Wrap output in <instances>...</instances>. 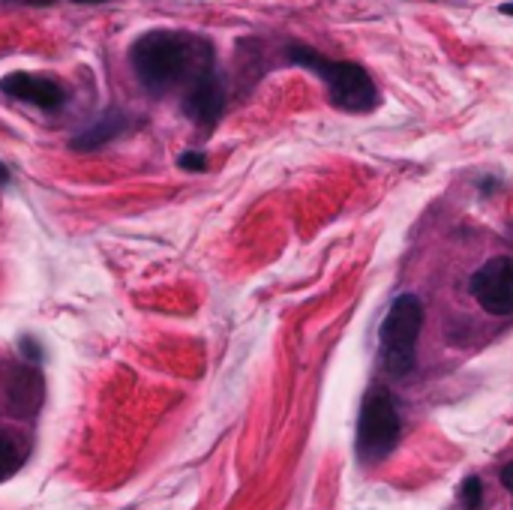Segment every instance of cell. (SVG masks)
<instances>
[{
  "label": "cell",
  "instance_id": "18",
  "mask_svg": "<svg viewBox=\"0 0 513 510\" xmlns=\"http://www.w3.org/2000/svg\"><path fill=\"white\" fill-rule=\"evenodd\" d=\"M75 6H100V4H112V0H73Z\"/></svg>",
  "mask_w": 513,
  "mask_h": 510
},
{
  "label": "cell",
  "instance_id": "10",
  "mask_svg": "<svg viewBox=\"0 0 513 510\" xmlns=\"http://www.w3.org/2000/svg\"><path fill=\"white\" fill-rule=\"evenodd\" d=\"M25 463H27L25 438H18L15 433H9V429H0V484L15 477Z\"/></svg>",
  "mask_w": 513,
  "mask_h": 510
},
{
  "label": "cell",
  "instance_id": "19",
  "mask_svg": "<svg viewBox=\"0 0 513 510\" xmlns=\"http://www.w3.org/2000/svg\"><path fill=\"white\" fill-rule=\"evenodd\" d=\"M501 13L513 18V0H510V4H501Z\"/></svg>",
  "mask_w": 513,
  "mask_h": 510
},
{
  "label": "cell",
  "instance_id": "14",
  "mask_svg": "<svg viewBox=\"0 0 513 510\" xmlns=\"http://www.w3.org/2000/svg\"><path fill=\"white\" fill-rule=\"evenodd\" d=\"M498 480H501V486L508 489V493L513 495V463H508L505 468L498 472Z\"/></svg>",
  "mask_w": 513,
  "mask_h": 510
},
{
  "label": "cell",
  "instance_id": "15",
  "mask_svg": "<svg viewBox=\"0 0 513 510\" xmlns=\"http://www.w3.org/2000/svg\"><path fill=\"white\" fill-rule=\"evenodd\" d=\"M478 186H480V192H483V195H492V192H496L498 186H501V181H498V178H489V174H487V178H480V181H478Z\"/></svg>",
  "mask_w": 513,
  "mask_h": 510
},
{
  "label": "cell",
  "instance_id": "20",
  "mask_svg": "<svg viewBox=\"0 0 513 510\" xmlns=\"http://www.w3.org/2000/svg\"><path fill=\"white\" fill-rule=\"evenodd\" d=\"M126 510H130V507H126Z\"/></svg>",
  "mask_w": 513,
  "mask_h": 510
},
{
  "label": "cell",
  "instance_id": "3",
  "mask_svg": "<svg viewBox=\"0 0 513 510\" xmlns=\"http://www.w3.org/2000/svg\"><path fill=\"white\" fill-rule=\"evenodd\" d=\"M423 328V300L418 294H400L393 298L388 316L379 330V360L384 372L406 378L418 364V337Z\"/></svg>",
  "mask_w": 513,
  "mask_h": 510
},
{
  "label": "cell",
  "instance_id": "11",
  "mask_svg": "<svg viewBox=\"0 0 513 510\" xmlns=\"http://www.w3.org/2000/svg\"><path fill=\"white\" fill-rule=\"evenodd\" d=\"M459 505L466 507V510H480L483 507V484H480L478 475H471V477L462 480V486H459Z\"/></svg>",
  "mask_w": 513,
  "mask_h": 510
},
{
  "label": "cell",
  "instance_id": "17",
  "mask_svg": "<svg viewBox=\"0 0 513 510\" xmlns=\"http://www.w3.org/2000/svg\"><path fill=\"white\" fill-rule=\"evenodd\" d=\"M9 183H13V172H9L6 162H0V190H6Z\"/></svg>",
  "mask_w": 513,
  "mask_h": 510
},
{
  "label": "cell",
  "instance_id": "5",
  "mask_svg": "<svg viewBox=\"0 0 513 510\" xmlns=\"http://www.w3.org/2000/svg\"><path fill=\"white\" fill-rule=\"evenodd\" d=\"M183 87V114L195 126H202L204 132L216 130V123L225 114V84L220 70H216V57L199 66Z\"/></svg>",
  "mask_w": 513,
  "mask_h": 510
},
{
  "label": "cell",
  "instance_id": "6",
  "mask_svg": "<svg viewBox=\"0 0 513 510\" xmlns=\"http://www.w3.org/2000/svg\"><path fill=\"white\" fill-rule=\"evenodd\" d=\"M471 298L487 316H513V255H496L483 261L469 280Z\"/></svg>",
  "mask_w": 513,
  "mask_h": 510
},
{
  "label": "cell",
  "instance_id": "1",
  "mask_svg": "<svg viewBox=\"0 0 513 510\" xmlns=\"http://www.w3.org/2000/svg\"><path fill=\"white\" fill-rule=\"evenodd\" d=\"M207 61H213V48L207 39L165 27L142 34L130 48L133 73L151 96H165L186 84Z\"/></svg>",
  "mask_w": 513,
  "mask_h": 510
},
{
  "label": "cell",
  "instance_id": "13",
  "mask_svg": "<svg viewBox=\"0 0 513 510\" xmlns=\"http://www.w3.org/2000/svg\"><path fill=\"white\" fill-rule=\"evenodd\" d=\"M18 351H22V358L27 360V364H43V346H39L36 337H22L18 339Z\"/></svg>",
  "mask_w": 513,
  "mask_h": 510
},
{
  "label": "cell",
  "instance_id": "9",
  "mask_svg": "<svg viewBox=\"0 0 513 510\" xmlns=\"http://www.w3.org/2000/svg\"><path fill=\"white\" fill-rule=\"evenodd\" d=\"M126 121H130V117H126V112H121V109H108L105 114L96 117V121L87 126L84 132L73 135V139H69V147H73V151H78V153L100 151V147L112 144L117 135L126 130Z\"/></svg>",
  "mask_w": 513,
  "mask_h": 510
},
{
  "label": "cell",
  "instance_id": "7",
  "mask_svg": "<svg viewBox=\"0 0 513 510\" xmlns=\"http://www.w3.org/2000/svg\"><path fill=\"white\" fill-rule=\"evenodd\" d=\"M0 93L15 103L34 105L43 112H61L66 105V91L61 82L36 73H9L0 78Z\"/></svg>",
  "mask_w": 513,
  "mask_h": 510
},
{
  "label": "cell",
  "instance_id": "2",
  "mask_svg": "<svg viewBox=\"0 0 513 510\" xmlns=\"http://www.w3.org/2000/svg\"><path fill=\"white\" fill-rule=\"evenodd\" d=\"M285 57L294 66H303L312 75H319V82L328 87V100L333 109H340L345 114H367L372 109H379L381 93L372 75L354 61H330L315 48L303 43H289L285 45Z\"/></svg>",
  "mask_w": 513,
  "mask_h": 510
},
{
  "label": "cell",
  "instance_id": "4",
  "mask_svg": "<svg viewBox=\"0 0 513 510\" xmlns=\"http://www.w3.org/2000/svg\"><path fill=\"white\" fill-rule=\"evenodd\" d=\"M402 433L397 399L388 387H370L358 417V454L363 463H379L390 456Z\"/></svg>",
  "mask_w": 513,
  "mask_h": 510
},
{
  "label": "cell",
  "instance_id": "12",
  "mask_svg": "<svg viewBox=\"0 0 513 510\" xmlns=\"http://www.w3.org/2000/svg\"><path fill=\"white\" fill-rule=\"evenodd\" d=\"M177 169L192 172V174L207 172V153L199 151V147H190V151H183L181 156H177Z\"/></svg>",
  "mask_w": 513,
  "mask_h": 510
},
{
  "label": "cell",
  "instance_id": "16",
  "mask_svg": "<svg viewBox=\"0 0 513 510\" xmlns=\"http://www.w3.org/2000/svg\"><path fill=\"white\" fill-rule=\"evenodd\" d=\"M6 4H15V6H52L57 0H6Z\"/></svg>",
  "mask_w": 513,
  "mask_h": 510
},
{
  "label": "cell",
  "instance_id": "8",
  "mask_svg": "<svg viewBox=\"0 0 513 510\" xmlns=\"http://www.w3.org/2000/svg\"><path fill=\"white\" fill-rule=\"evenodd\" d=\"M45 399V378L39 372L36 364H18L6 378V390H4V406L9 415L15 417H34L39 408H43Z\"/></svg>",
  "mask_w": 513,
  "mask_h": 510
}]
</instances>
